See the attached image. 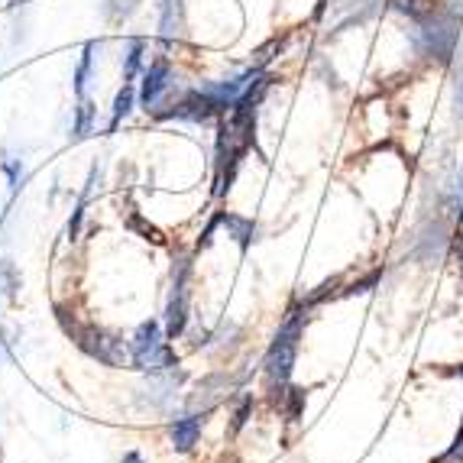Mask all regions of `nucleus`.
Here are the masks:
<instances>
[{
  "label": "nucleus",
  "instance_id": "obj_15",
  "mask_svg": "<svg viewBox=\"0 0 463 463\" xmlns=\"http://www.w3.org/2000/svg\"><path fill=\"white\" fill-rule=\"evenodd\" d=\"M4 169H7V175H10V188H20V182H24V163L20 159H14V156H7L4 159Z\"/></svg>",
  "mask_w": 463,
  "mask_h": 463
},
{
  "label": "nucleus",
  "instance_id": "obj_20",
  "mask_svg": "<svg viewBox=\"0 0 463 463\" xmlns=\"http://www.w3.org/2000/svg\"><path fill=\"white\" fill-rule=\"evenodd\" d=\"M460 272H463V237H460Z\"/></svg>",
  "mask_w": 463,
  "mask_h": 463
},
{
  "label": "nucleus",
  "instance_id": "obj_6",
  "mask_svg": "<svg viewBox=\"0 0 463 463\" xmlns=\"http://www.w3.org/2000/svg\"><path fill=\"white\" fill-rule=\"evenodd\" d=\"M172 91V69L165 59H156L143 69V85H139V104L153 114H159L165 94Z\"/></svg>",
  "mask_w": 463,
  "mask_h": 463
},
{
  "label": "nucleus",
  "instance_id": "obj_12",
  "mask_svg": "<svg viewBox=\"0 0 463 463\" xmlns=\"http://www.w3.org/2000/svg\"><path fill=\"white\" fill-rule=\"evenodd\" d=\"M133 100H137V88H133V81H127L124 91L117 94V100H114V120H110V127H117L127 114H130V110H133Z\"/></svg>",
  "mask_w": 463,
  "mask_h": 463
},
{
  "label": "nucleus",
  "instance_id": "obj_9",
  "mask_svg": "<svg viewBox=\"0 0 463 463\" xmlns=\"http://www.w3.org/2000/svg\"><path fill=\"white\" fill-rule=\"evenodd\" d=\"M221 224L227 227V231L233 233V237L240 240V247L247 250L250 240H256V224L250 221V217H237V214H221Z\"/></svg>",
  "mask_w": 463,
  "mask_h": 463
},
{
  "label": "nucleus",
  "instance_id": "obj_13",
  "mask_svg": "<svg viewBox=\"0 0 463 463\" xmlns=\"http://www.w3.org/2000/svg\"><path fill=\"white\" fill-rule=\"evenodd\" d=\"M143 49H146V43H143V39H133L130 49H127V65H124L127 81H133V78L139 75V69H143Z\"/></svg>",
  "mask_w": 463,
  "mask_h": 463
},
{
  "label": "nucleus",
  "instance_id": "obj_1",
  "mask_svg": "<svg viewBox=\"0 0 463 463\" xmlns=\"http://www.w3.org/2000/svg\"><path fill=\"white\" fill-rule=\"evenodd\" d=\"M301 331H305V311H292V315L282 321L279 327L276 340H272L269 354H266V379H269V386H286L288 376H292V366H295V354H298V340Z\"/></svg>",
  "mask_w": 463,
  "mask_h": 463
},
{
  "label": "nucleus",
  "instance_id": "obj_8",
  "mask_svg": "<svg viewBox=\"0 0 463 463\" xmlns=\"http://www.w3.org/2000/svg\"><path fill=\"white\" fill-rule=\"evenodd\" d=\"M182 26H185L182 0H163V7H159V30H163L165 46H169L175 36H182Z\"/></svg>",
  "mask_w": 463,
  "mask_h": 463
},
{
  "label": "nucleus",
  "instance_id": "obj_14",
  "mask_svg": "<svg viewBox=\"0 0 463 463\" xmlns=\"http://www.w3.org/2000/svg\"><path fill=\"white\" fill-rule=\"evenodd\" d=\"M94 108L88 104V98H78V117H75V137H88L91 133Z\"/></svg>",
  "mask_w": 463,
  "mask_h": 463
},
{
  "label": "nucleus",
  "instance_id": "obj_4",
  "mask_svg": "<svg viewBox=\"0 0 463 463\" xmlns=\"http://www.w3.org/2000/svg\"><path fill=\"white\" fill-rule=\"evenodd\" d=\"M188 276H192V260L182 256L172 269V295L165 305V334L178 337L188 325Z\"/></svg>",
  "mask_w": 463,
  "mask_h": 463
},
{
  "label": "nucleus",
  "instance_id": "obj_16",
  "mask_svg": "<svg viewBox=\"0 0 463 463\" xmlns=\"http://www.w3.org/2000/svg\"><path fill=\"white\" fill-rule=\"evenodd\" d=\"M250 409H253V399H243L240 402V409H237V415H233V431H240V428L247 425V415H250Z\"/></svg>",
  "mask_w": 463,
  "mask_h": 463
},
{
  "label": "nucleus",
  "instance_id": "obj_18",
  "mask_svg": "<svg viewBox=\"0 0 463 463\" xmlns=\"http://www.w3.org/2000/svg\"><path fill=\"white\" fill-rule=\"evenodd\" d=\"M120 463H143V457H139L137 450H130V454H127V457H124V460H120Z\"/></svg>",
  "mask_w": 463,
  "mask_h": 463
},
{
  "label": "nucleus",
  "instance_id": "obj_2",
  "mask_svg": "<svg viewBox=\"0 0 463 463\" xmlns=\"http://www.w3.org/2000/svg\"><path fill=\"white\" fill-rule=\"evenodd\" d=\"M130 360L137 364V370H149V373L175 370L178 356L163 340L159 321H143V325L137 327V334H133V340H130Z\"/></svg>",
  "mask_w": 463,
  "mask_h": 463
},
{
  "label": "nucleus",
  "instance_id": "obj_11",
  "mask_svg": "<svg viewBox=\"0 0 463 463\" xmlns=\"http://www.w3.org/2000/svg\"><path fill=\"white\" fill-rule=\"evenodd\" d=\"M94 43H88L85 46V55H81V62H78L75 69V91L78 98H85V85H88V75H91V65H94Z\"/></svg>",
  "mask_w": 463,
  "mask_h": 463
},
{
  "label": "nucleus",
  "instance_id": "obj_10",
  "mask_svg": "<svg viewBox=\"0 0 463 463\" xmlns=\"http://www.w3.org/2000/svg\"><path fill=\"white\" fill-rule=\"evenodd\" d=\"M20 269L14 266V260H0V292L7 298H16V288H20Z\"/></svg>",
  "mask_w": 463,
  "mask_h": 463
},
{
  "label": "nucleus",
  "instance_id": "obj_17",
  "mask_svg": "<svg viewBox=\"0 0 463 463\" xmlns=\"http://www.w3.org/2000/svg\"><path fill=\"white\" fill-rule=\"evenodd\" d=\"M130 227H139V231L146 233V240H159V231H156L153 224H143L139 217H130Z\"/></svg>",
  "mask_w": 463,
  "mask_h": 463
},
{
  "label": "nucleus",
  "instance_id": "obj_5",
  "mask_svg": "<svg viewBox=\"0 0 463 463\" xmlns=\"http://www.w3.org/2000/svg\"><path fill=\"white\" fill-rule=\"evenodd\" d=\"M418 43L428 55H438V59H450L457 43V24L454 16H428L421 30H418Z\"/></svg>",
  "mask_w": 463,
  "mask_h": 463
},
{
  "label": "nucleus",
  "instance_id": "obj_19",
  "mask_svg": "<svg viewBox=\"0 0 463 463\" xmlns=\"http://www.w3.org/2000/svg\"><path fill=\"white\" fill-rule=\"evenodd\" d=\"M457 104H460V108H463V78H460V81H457Z\"/></svg>",
  "mask_w": 463,
  "mask_h": 463
},
{
  "label": "nucleus",
  "instance_id": "obj_7",
  "mask_svg": "<svg viewBox=\"0 0 463 463\" xmlns=\"http://www.w3.org/2000/svg\"><path fill=\"white\" fill-rule=\"evenodd\" d=\"M201 425H204V418H198V415H188V418H178V421H172V428H169L172 448H175L178 454H188V450L198 444Z\"/></svg>",
  "mask_w": 463,
  "mask_h": 463
},
{
  "label": "nucleus",
  "instance_id": "obj_3",
  "mask_svg": "<svg viewBox=\"0 0 463 463\" xmlns=\"http://www.w3.org/2000/svg\"><path fill=\"white\" fill-rule=\"evenodd\" d=\"M69 334L91 360H98L104 366H124V360L130 356V344H124L120 337H114V334L98 325H75L69 327Z\"/></svg>",
  "mask_w": 463,
  "mask_h": 463
}]
</instances>
